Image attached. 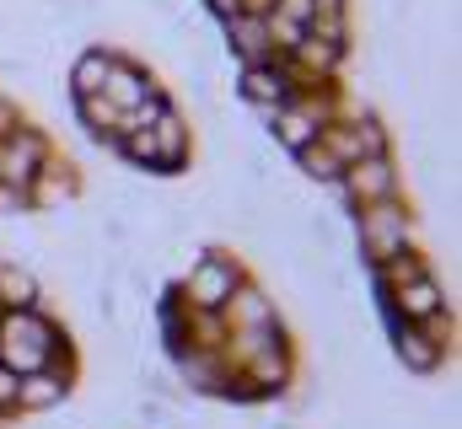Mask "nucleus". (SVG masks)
<instances>
[{
	"label": "nucleus",
	"mask_w": 462,
	"mask_h": 429,
	"mask_svg": "<svg viewBox=\"0 0 462 429\" xmlns=\"http://www.w3.org/2000/svg\"><path fill=\"white\" fill-rule=\"evenodd\" d=\"M236 285H242V269H236V258H226V252H199L189 263V274H183V290H189L194 312H221Z\"/></svg>",
	"instance_id": "nucleus-1"
},
{
	"label": "nucleus",
	"mask_w": 462,
	"mask_h": 429,
	"mask_svg": "<svg viewBox=\"0 0 462 429\" xmlns=\"http://www.w3.org/2000/svg\"><path fill=\"white\" fill-rule=\"evenodd\" d=\"M360 252L371 263L409 252V210L398 199H382V205H365L360 210Z\"/></svg>",
	"instance_id": "nucleus-2"
},
{
	"label": "nucleus",
	"mask_w": 462,
	"mask_h": 429,
	"mask_svg": "<svg viewBox=\"0 0 462 429\" xmlns=\"http://www.w3.org/2000/svg\"><path fill=\"white\" fill-rule=\"evenodd\" d=\"M236 92H242V97L253 103V113L269 123L280 107L296 97V76H291V65H285V59H280V65H274V59H269V65H242Z\"/></svg>",
	"instance_id": "nucleus-3"
},
{
	"label": "nucleus",
	"mask_w": 462,
	"mask_h": 429,
	"mask_svg": "<svg viewBox=\"0 0 462 429\" xmlns=\"http://www.w3.org/2000/svg\"><path fill=\"white\" fill-rule=\"evenodd\" d=\"M339 194L355 210L398 199V167H393V156H360V161H349L345 172H339Z\"/></svg>",
	"instance_id": "nucleus-4"
},
{
	"label": "nucleus",
	"mask_w": 462,
	"mask_h": 429,
	"mask_svg": "<svg viewBox=\"0 0 462 429\" xmlns=\"http://www.w3.org/2000/svg\"><path fill=\"white\" fill-rule=\"evenodd\" d=\"M43 161H49L43 134H32V129H11V134H0V183H11V188L27 194V183L43 172Z\"/></svg>",
	"instance_id": "nucleus-5"
},
{
	"label": "nucleus",
	"mask_w": 462,
	"mask_h": 429,
	"mask_svg": "<svg viewBox=\"0 0 462 429\" xmlns=\"http://www.w3.org/2000/svg\"><path fill=\"white\" fill-rule=\"evenodd\" d=\"M387 306L398 312V322L420 327V322H430V317H441V312H447V296H441V285H436L430 274H420V279L398 285V290L387 296Z\"/></svg>",
	"instance_id": "nucleus-6"
},
{
	"label": "nucleus",
	"mask_w": 462,
	"mask_h": 429,
	"mask_svg": "<svg viewBox=\"0 0 462 429\" xmlns=\"http://www.w3.org/2000/svg\"><path fill=\"white\" fill-rule=\"evenodd\" d=\"M226 38L231 49L242 54V65H269L274 59V38H269V22L258 11H236L226 22Z\"/></svg>",
	"instance_id": "nucleus-7"
},
{
	"label": "nucleus",
	"mask_w": 462,
	"mask_h": 429,
	"mask_svg": "<svg viewBox=\"0 0 462 429\" xmlns=\"http://www.w3.org/2000/svg\"><path fill=\"white\" fill-rule=\"evenodd\" d=\"M97 97H108V103L124 113V107H140L145 97H156V92H151L145 70H134L129 59H114V70H108V81H103V92H97Z\"/></svg>",
	"instance_id": "nucleus-8"
},
{
	"label": "nucleus",
	"mask_w": 462,
	"mask_h": 429,
	"mask_svg": "<svg viewBox=\"0 0 462 429\" xmlns=\"http://www.w3.org/2000/svg\"><path fill=\"white\" fill-rule=\"evenodd\" d=\"M393 338H398V360H403L409 370H420V376H425V370H436V365H441V343H436L425 327L398 322V327H393Z\"/></svg>",
	"instance_id": "nucleus-9"
},
{
	"label": "nucleus",
	"mask_w": 462,
	"mask_h": 429,
	"mask_svg": "<svg viewBox=\"0 0 462 429\" xmlns=\"http://www.w3.org/2000/svg\"><path fill=\"white\" fill-rule=\"evenodd\" d=\"M114 59L118 54H108V49H81L76 65H70V92L76 97H97L103 81H108V70H114Z\"/></svg>",
	"instance_id": "nucleus-10"
},
{
	"label": "nucleus",
	"mask_w": 462,
	"mask_h": 429,
	"mask_svg": "<svg viewBox=\"0 0 462 429\" xmlns=\"http://www.w3.org/2000/svg\"><path fill=\"white\" fill-rule=\"evenodd\" d=\"M38 301V279L22 269V263H0V306H32Z\"/></svg>",
	"instance_id": "nucleus-11"
},
{
	"label": "nucleus",
	"mask_w": 462,
	"mask_h": 429,
	"mask_svg": "<svg viewBox=\"0 0 462 429\" xmlns=\"http://www.w3.org/2000/svg\"><path fill=\"white\" fill-rule=\"evenodd\" d=\"M226 306H236V322H242V327H274V306H269L263 290H253V285H236Z\"/></svg>",
	"instance_id": "nucleus-12"
},
{
	"label": "nucleus",
	"mask_w": 462,
	"mask_h": 429,
	"mask_svg": "<svg viewBox=\"0 0 462 429\" xmlns=\"http://www.w3.org/2000/svg\"><path fill=\"white\" fill-rule=\"evenodd\" d=\"M60 397H65V381H54L49 370L16 381V403H22V408H49V403H60Z\"/></svg>",
	"instance_id": "nucleus-13"
},
{
	"label": "nucleus",
	"mask_w": 462,
	"mask_h": 429,
	"mask_svg": "<svg viewBox=\"0 0 462 429\" xmlns=\"http://www.w3.org/2000/svg\"><path fill=\"white\" fill-rule=\"evenodd\" d=\"M296 161H301V172H307L312 183H339V172H345V167H339L318 140H312V145H301V151H296Z\"/></svg>",
	"instance_id": "nucleus-14"
},
{
	"label": "nucleus",
	"mask_w": 462,
	"mask_h": 429,
	"mask_svg": "<svg viewBox=\"0 0 462 429\" xmlns=\"http://www.w3.org/2000/svg\"><path fill=\"white\" fill-rule=\"evenodd\" d=\"M22 205H27V194H22V188H11V183H0V214H16Z\"/></svg>",
	"instance_id": "nucleus-15"
},
{
	"label": "nucleus",
	"mask_w": 462,
	"mask_h": 429,
	"mask_svg": "<svg viewBox=\"0 0 462 429\" xmlns=\"http://www.w3.org/2000/svg\"><path fill=\"white\" fill-rule=\"evenodd\" d=\"M16 381H22V376H11V370L0 365V408H11V403H16Z\"/></svg>",
	"instance_id": "nucleus-16"
},
{
	"label": "nucleus",
	"mask_w": 462,
	"mask_h": 429,
	"mask_svg": "<svg viewBox=\"0 0 462 429\" xmlns=\"http://www.w3.org/2000/svg\"><path fill=\"white\" fill-rule=\"evenodd\" d=\"M210 11H216L221 22H231V16H236V11H247V5H242V0H210Z\"/></svg>",
	"instance_id": "nucleus-17"
}]
</instances>
